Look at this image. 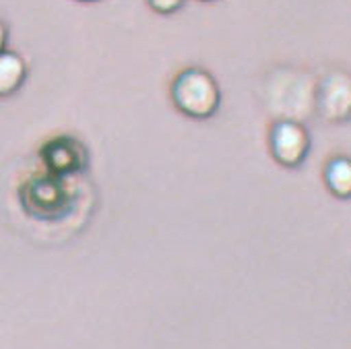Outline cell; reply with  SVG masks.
I'll list each match as a JSON object with an SVG mask.
<instances>
[{
    "instance_id": "1",
    "label": "cell",
    "mask_w": 351,
    "mask_h": 349,
    "mask_svg": "<svg viewBox=\"0 0 351 349\" xmlns=\"http://www.w3.org/2000/svg\"><path fill=\"white\" fill-rule=\"evenodd\" d=\"M171 101L184 116L195 120H207L217 114L221 104V91L211 73L193 67L173 79Z\"/></svg>"
},
{
    "instance_id": "2",
    "label": "cell",
    "mask_w": 351,
    "mask_h": 349,
    "mask_svg": "<svg viewBox=\"0 0 351 349\" xmlns=\"http://www.w3.org/2000/svg\"><path fill=\"white\" fill-rule=\"evenodd\" d=\"M269 147L273 159L283 167H300L310 153V132L302 122L279 120L271 128Z\"/></svg>"
},
{
    "instance_id": "3",
    "label": "cell",
    "mask_w": 351,
    "mask_h": 349,
    "mask_svg": "<svg viewBox=\"0 0 351 349\" xmlns=\"http://www.w3.org/2000/svg\"><path fill=\"white\" fill-rule=\"evenodd\" d=\"M316 108L318 114L328 122H345L349 120L351 108V87L345 73H330L318 87L316 93Z\"/></svg>"
},
{
    "instance_id": "4",
    "label": "cell",
    "mask_w": 351,
    "mask_h": 349,
    "mask_svg": "<svg viewBox=\"0 0 351 349\" xmlns=\"http://www.w3.org/2000/svg\"><path fill=\"white\" fill-rule=\"evenodd\" d=\"M27 79V62L13 50L0 52V97L17 93Z\"/></svg>"
},
{
    "instance_id": "5",
    "label": "cell",
    "mask_w": 351,
    "mask_h": 349,
    "mask_svg": "<svg viewBox=\"0 0 351 349\" xmlns=\"http://www.w3.org/2000/svg\"><path fill=\"white\" fill-rule=\"evenodd\" d=\"M324 182L335 197L349 199V195H351V167H349L347 157H335L326 163Z\"/></svg>"
},
{
    "instance_id": "6",
    "label": "cell",
    "mask_w": 351,
    "mask_h": 349,
    "mask_svg": "<svg viewBox=\"0 0 351 349\" xmlns=\"http://www.w3.org/2000/svg\"><path fill=\"white\" fill-rule=\"evenodd\" d=\"M149 7L159 13V15H171V13H178L186 0H147Z\"/></svg>"
},
{
    "instance_id": "7",
    "label": "cell",
    "mask_w": 351,
    "mask_h": 349,
    "mask_svg": "<svg viewBox=\"0 0 351 349\" xmlns=\"http://www.w3.org/2000/svg\"><path fill=\"white\" fill-rule=\"evenodd\" d=\"M9 44V27L5 25V21H0V52L7 50Z\"/></svg>"
},
{
    "instance_id": "8",
    "label": "cell",
    "mask_w": 351,
    "mask_h": 349,
    "mask_svg": "<svg viewBox=\"0 0 351 349\" xmlns=\"http://www.w3.org/2000/svg\"><path fill=\"white\" fill-rule=\"evenodd\" d=\"M79 3H95V0H79Z\"/></svg>"
},
{
    "instance_id": "9",
    "label": "cell",
    "mask_w": 351,
    "mask_h": 349,
    "mask_svg": "<svg viewBox=\"0 0 351 349\" xmlns=\"http://www.w3.org/2000/svg\"><path fill=\"white\" fill-rule=\"evenodd\" d=\"M203 3H211V0H203Z\"/></svg>"
}]
</instances>
